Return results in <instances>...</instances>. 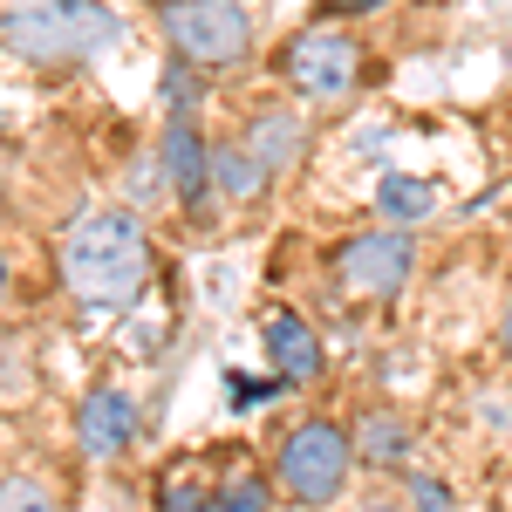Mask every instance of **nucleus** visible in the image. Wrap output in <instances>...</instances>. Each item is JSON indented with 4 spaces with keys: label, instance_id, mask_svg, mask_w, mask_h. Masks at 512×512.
Listing matches in <instances>:
<instances>
[{
    "label": "nucleus",
    "instance_id": "1",
    "mask_svg": "<svg viewBox=\"0 0 512 512\" xmlns=\"http://www.w3.org/2000/svg\"><path fill=\"white\" fill-rule=\"evenodd\" d=\"M62 280L96 315L137 308V294L151 287V233H144V219L130 205H96V212L69 219V233H62Z\"/></svg>",
    "mask_w": 512,
    "mask_h": 512
},
{
    "label": "nucleus",
    "instance_id": "2",
    "mask_svg": "<svg viewBox=\"0 0 512 512\" xmlns=\"http://www.w3.org/2000/svg\"><path fill=\"white\" fill-rule=\"evenodd\" d=\"M117 41H123V21L103 0H21V7L0 14V48L21 55V62H41V69L89 62Z\"/></svg>",
    "mask_w": 512,
    "mask_h": 512
},
{
    "label": "nucleus",
    "instance_id": "3",
    "mask_svg": "<svg viewBox=\"0 0 512 512\" xmlns=\"http://www.w3.org/2000/svg\"><path fill=\"white\" fill-rule=\"evenodd\" d=\"M349 465H355L349 431L328 424V417H308V424L280 431L274 444V485L294 506H335L342 485H349Z\"/></svg>",
    "mask_w": 512,
    "mask_h": 512
},
{
    "label": "nucleus",
    "instance_id": "4",
    "mask_svg": "<svg viewBox=\"0 0 512 512\" xmlns=\"http://www.w3.org/2000/svg\"><path fill=\"white\" fill-rule=\"evenodd\" d=\"M164 41L192 69H233L253 48V7L246 0H164Z\"/></svg>",
    "mask_w": 512,
    "mask_h": 512
},
{
    "label": "nucleus",
    "instance_id": "5",
    "mask_svg": "<svg viewBox=\"0 0 512 512\" xmlns=\"http://www.w3.org/2000/svg\"><path fill=\"white\" fill-rule=\"evenodd\" d=\"M328 274L349 301H396L410 274H417V233L410 226H376V233H349L328 253Z\"/></svg>",
    "mask_w": 512,
    "mask_h": 512
},
{
    "label": "nucleus",
    "instance_id": "6",
    "mask_svg": "<svg viewBox=\"0 0 512 512\" xmlns=\"http://www.w3.org/2000/svg\"><path fill=\"white\" fill-rule=\"evenodd\" d=\"M274 69L294 96L335 103V96H349L355 82H362V48H355V35H342V28H301V35L280 48Z\"/></svg>",
    "mask_w": 512,
    "mask_h": 512
},
{
    "label": "nucleus",
    "instance_id": "7",
    "mask_svg": "<svg viewBox=\"0 0 512 512\" xmlns=\"http://www.w3.org/2000/svg\"><path fill=\"white\" fill-rule=\"evenodd\" d=\"M158 185L178 198L185 212H198L205 192H212V144L198 137L192 117H171V123H164V137H158Z\"/></svg>",
    "mask_w": 512,
    "mask_h": 512
},
{
    "label": "nucleus",
    "instance_id": "8",
    "mask_svg": "<svg viewBox=\"0 0 512 512\" xmlns=\"http://www.w3.org/2000/svg\"><path fill=\"white\" fill-rule=\"evenodd\" d=\"M76 444H82V458H96V465L123 458V451L137 444V396L117 390V383L89 390L82 410H76Z\"/></svg>",
    "mask_w": 512,
    "mask_h": 512
},
{
    "label": "nucleus",
    "instance_id": "9",
    "mask_svg": "<svg viewBox=\"0 0 512 512\" xmlns=\"http://www.w3.org/2000/svg\"><path fill=\"white\" fill-rule=\"evenodd\" d=\"M260 342H267V362H274V376H280V383H315L321 369H328L315 321H308V315H294V308H274V315L260 321Z\"/></svg>",
    "mask_w": 512,
    "mask_h": 512
},
{
    "label": "nucleus",
    "instance_id": "10",
    "mask_svg": "<svg viewBox=\"0 0 512 512\" xmlns=\"http://www.w3.org/2000/svg\"><path fill=\"white\" fill-rule=\"evenodd\" d=\"M239 144L253 151V164H260L267 178H287L294 164L308 158V117L287 110V103H267V110H253V123H246Z\"/></svg>",
    "mask_w": 512,
    "mask_h": 512
},
{
    "label": "nucleus",
    "instance_id": "11",
    "mask_svg": "<svg viewBox=\"0 0 512 512\" xmlns=\"http://www.w3.org/2000/svg\"><path fill=\"white\" fill-rule=\"evenodd\" d=\"M410 424L396 417V410H362L355 417V431H349V451H355V465H369V472H396V465H410Z\"/></svg>",
    "mask_w": 512,
    "mask_h": 512
},
{
    "label": "nucleus",
    "instance_id": "12",
    "mask_svg": "<svg viewBox=\"0 0 512 512\" xmlns=\"http://www.w3.org/2000/svg\"><path fill=\"white\" fill-rule=\"evenodd\" d=\"M267 185H274V178L253 164L246 144H212V192L226 198V205H253Z\"/></svg>",
    "mask_w": 512,
    "mask_h": 512
},
{
    "label": "nucleus",
    "instance_id": "13",
    "mask_svg": "<svg viewBox=\"0 0 512 512\" xmlns=\"http://www.w3.org/2000/svg\"><path fill=\"white\" fill-rule=\"evenodd\" d=\"M437 192L417 178V171H390L383 185H376V212L390 219V226H417V219H431Z\"/></svg>",
    "mask_w": 512,
    "mask_h": 512
},
{
    "label": "nucleus",
    "instance_id": "14",
    "mask_svg": "<svg viewBox=\"0 0 512 512\" xmlns=\"http://www.w3.org/2000/svg\"><path fill=\"white\" fill-rule=\"evenodd\" d=\"M205 512H267V478L226 472L212 492H205Z\"/></svg>",
    "mask_w": 512,
    "mask_h": 512
},
{
    "label": "nucleus",
    "instance_id": "15",
    "mask_svg": "<svg viewBox=\"0 0 512 512\" xmlns=\"http://www.w3.org/2000/svg\"><path fill=\"white\" fill-rule=\"evenodd\" d=\"M198 103H205V76H198L192 62L171 55V69H164V110H171V117H192Z\"/></svg>",
    "mask_w": 512,
    "mask_h": 512
},
{
    "label": "nucleus",
    "instance_id": "16",
    "mask_svg": "<svg viewBox=\"0 0 512 512\" xmlns=\"http://www.w3.org/2000/svg\"><path fill=\"white\" fill-rule=\"evenodd\" d=\"M0 512H55L41 478H0Z\"/></svg>",
    "mask_w": 512,
    "mask_h": 512
},
{
    "label": "nucleus",
    "instance_id": "17",
    "mask_svg": "<svg viewBox=\"0 0 512 512\" xmlns=\"http://www.w3.org/2000/svg\"><path fill=\"white\" fill-rule=\"evenodd\" d=\"M403 506L410 512H451V485L444 478H410L403 485Z\"/></svg>",
    "mask_w": 512,
    "mask_h": 512
},
{
    "label": "nucleus",
    "instance_id": "18",
    "mask_svg": "<svg viewBox=\"0 0 512 512\" xmlns=\"http://www.w3.org/2000/svg\"><path fill=\"white\" fill-rule=\"evenodd\" d=\"M274 390H280V376H274V383H267V376H239V369L226 376V396H233V410H260V403H267Z\"/></svg>",
    "mask_w": 512,
    "mask_h": 512
},
{
    "label": "nucleus",
    "instance_id": "19",
    "mask_svg": "<svg viewBox=\"0 0 512 512\" xmlns=\"http://www.w3.org/2000/svg\"><path fill=\"white\" fill-rule=\"evenodd\" d=\"M158 512H205V492L185 485V478H171V485L158 492Z\"/></svg>",
    "mask_w": 512,
    "mask_h": 512
},
{
    "label": "nucleus",
    "instance_id": "20",
    "mask_svg": "<svg viewBox=\"0 0 512 512\" xmlns=\"http://www.w3.org/2000/svg\"><path fill=\"white\" fill-rule=\"evenodd\" d=\"M315 7H321V14H349V21H355V14H376L383 0H315Z\"/></svg>",
    "mask_w": 512,
    "mask_h": 512
},
{
    "label": "nucleus",
    "instance_id": "21",
    "mask_svg": "<svg viewBox=\"0 0 512 512\" xmlns=\"http://www.w3.org/2000/svg\"><path fill=\"white\" fill-rule=\"evenodd\" d=\"M499 349H506V362H512V301H506V315H499Z\"/></svg>",
    "mask_w": 512,
    "mask_h": 512
},
{
    "label": "nucleus",
    "instance_id": "22",
    "mask_svg": "<svg viewBox=\"0 0 512 512\" xmlns=\"http://www.w3.org/2000/svg\"><path fill=\"white\" fill-rule=\"evenodd\" d=\"M362 512H410V506H396V499H376V506H362Z\"/></svg>",
    "mask_w": 512,
    "mask_h": 512
},
{
    "label": "nucleus",
    "instance_id": "23",
    "mask_svg": "<svg viewBox=\"0 0 512 512\" xmlns=\"http://www.w3.org/2000/svg\"><path fill=\"white\" fill-rule=\"evenodd\" d=\"M0 301H7V260H0Z\"/></svg>",
    "mask_w": 512,
    "mask_h": 512
}]
</instances>
